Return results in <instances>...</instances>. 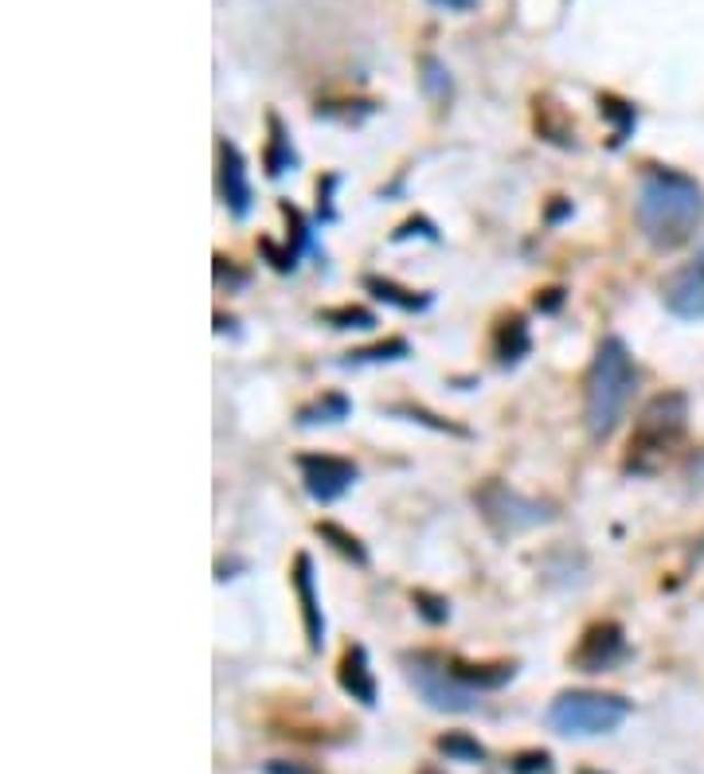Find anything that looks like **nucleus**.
Returning a JSON list of instances; mask_svg holds the SVG:
<instances>
[{"instance_id":"b1692460","label":"nucleus","mask_w":704,"mask_h":774,"mask_svg":"<svg viewBox=\"0 0 704 774\" xmlns=\"http://www.w3.org/2000/svg\"><path fill=\"white\" fill-rule=\"evenodd\" d=\"M552 771H556L552 751H544V748L517 751V755L509 759V774H552Z\"/></svg>"},{"instance_id":"9b49d317","label":"nucleus","mask_w":704,"mask_h":774,"mask_svg":"<svg viewBox=\"0 0 704 774\" xmlns=\"http://www.w3.org/2000/svg\"><path fill=\"white\" fill-rule=\"evenodd\" d=\"M290 583L298 591V603H302V626L305 641H310L313 653L325 650V615H322V598H317V583H313V560L305 552L294 556V571H290Z\"/></svg>"},{"instance_id":"ddd939ff","label":"nucleus","mask_w":704,"mask_h":774,"mask_svg":"<svg viewBox=\"0 0 704 774\" xmlns=\"http://www.w3.org/2000/svg\"><path fill=\"white\" fill-rule=\"evenodd\" d=\"M528 348H533V337H528V325H525V317H505L493 329V357H498V364L501 368H513V364H521V360L528 357Z\"/></svg>"},{"instance_id":"473e14b6","label":"nucleus","mask_w":704,"mask_h":774,"mask_svg":"<svg viewBox=\"0 0 704 774\" xmlns=\"http://www.w3.org/2000/svg\"><path fill=\"white\" fill-rule=\"evenodd\" d=\"M580 774H603V771H591V766H588V771H580Z\"/></svg>"},{"instance_id":"7c9ffc66","label":"nucleus","mask_w":704,"mask_h":774,"mask_svg":"<svg viewBox=\"0 0 704 774\" xmlns=\"http://www.w3.org/2000/svg\"><path fill=\"white\" fill-rule=\"evenodd\" d=\"M435 9H446V12H470L478 0H431Z\"/></svg>"},{"instance_id":"aec40b11","label":"nucleus","mask_w":704,"mask_h":774,"mask_svg":"<svg viewBox=\"0 0 704 774\" xmlns=\"http://www.w3.org/2000/svg\"><path fill=\"white\" fill-rule=\"evenodd\" d=\"M313 532L322 536L325 543H329L333 552H340L345 560H353L357 568H368V548L360 543V536H353V532H345L340 525H333V520H317L313 525Z\"/></svg>"},{"instance_id":"39448f33","label":"nucleus","mask_w":704,"mask_h":774,"mask_svg":"<svg viewBox=\"0 0 704 774\" xmlns=\"http://www.w3.org/2000/svg\"><path fill=\"white\" fill-rule=\"evenodd\" d=\"M403 665V676H407V685L420 693V700L427 704V708H435V713H473L478 708V688L462 685L455 676V669H450V661L438 658V653H403L400 658Z\"/></svg>"},{"instance_id":"72a5a7b5","label":"nucleus","mask_w":704,"mask_h":774,"mask_svg":"<svg viewBox=\"0 0 704 774\" xmlns=\"http://www.w3.org/2000/svg\"><path fill=\"white\" fill-rule=\"evenodd\" d=\"M423 774H438V771H423Z\"/></svg>"},{"instance_id":"bb28decb","label":"nucleus","mask_w":704,"mask_h":774,"mask_svg":"<svg viewBox=\"0 0 704 774\" xmlns=\"http://www.w3.org/2000/svg\"><path fill=\"white\" fill-rule=\"evenodd\" d=\"M411 235H423V239L438 243V232H435V223H431V220H407L400 232L392 235V243H403V239H411Z\"/></svg>"},{"instance_id":"6e6552de","label":"nucleus","mask_w":704,"mask_h":774,"mask_svg":"<svg viewBox=\"0 0 704 774\" xmlns=\"http://www.w3.org/2000/svg\"><path fill=\"white\" fill-rule=\"evenodd\" d=\"M630 658V646H626V630L618 622H591L583 630L580 646L568 653V665L580 669V673H611L618 661Z\"/></svg>"},{"instance_id":"423d86ee","label":"nucleus","mask_w":704,"mask_h":774,"mask_svg":"<svg viewBox=\"0 0 704 774\" xmlns=\"http://www.w3.org/2000/svg\"><path fill=\"white\" fill-rule=\"evenodd\" d=\"M473 505L482 508L485 525L498 536H521L556 520V508L548 501L525 497V493L509 490L505 481H485L482 490H473Z\"/></svg>"},{"instance_id":"2eb2a0df","label":"nucleus","mask_w":704,"mask_h":774,"mask_svg":"<svg viewBox=\"0 0 704 774\" xmlns=\"http://www.w3.org/2000/svg\"><path fill=\"white\" fill-rule=\"evenodd\" d=\"M446 661H450V669H455L458 681L470 685V688H478V693L501 688V685H509V681L517 676V665H513V661H498V665H470V661H462V658H446Z\"/></svg>"},{"instance_id":"1a4fd4ad","label":"nucleus","mask_w":704,"mask_h":774,"mask_svg":"<svg viewBox=\"0 0 704 774\" xmlns=\"http://www.w3.org/2000/svg\"><path fill=\"white\" fill-rule=\"evenodd\" d=\"M661 302L673 317L681 321H704V250L689 267L673 270L661 282Z\"/></svg>"},{"instance_id":"5701e85b","label":"nucleus","mask_w":704,"mask_h":774,"mask_svg":"<svg viewBox=\"0 0 704 774\" xmlns=\"http://www.w3.org/2000/svg\"><path fill=\"white\" fill-rule=\"evenodd\" d=\"M388 415H403V418H411V423H423V427H431V430H443V435L470 438V430L466 427H455V423H446V418L431 415V411L415 407V403H395V407H388Z\"/></svg>"},{"instance_id":"cd10ccee","label":"nucleus","mask_w":704,"mask_h":774,"mask_svg":"<svg viewBox=\"0 0 704 774\" xmlns=\"http://www.w3.org/2000/svg\"><path fill=\"white\" fill-rule=\"evenodd\" d=\"M337 184H340L337 172H329V177L317 180V200H322L317 207H322V220H325V223H329L333 215H337V212H333V188H337Z\"/></svg>"},{"instance_id":"a878e982","label":"nucleus","mask_w":704,"mask_h":774,"mask_svg":"<svg viewBox=\"0 0 704 774\" xmlns=\"http://www.w3.org/2000/svg\"><path fill=\"white\" fill-rule=\"evenodd\" d=\"M411 603H415V610H420L423 622H431V626H443L446 618H450V603H446L443 595H431V591H415V595H411Z\"/></svg>"},{"instance_id":"0eeeda50","label":"nucleus","mask_w":704,"mask_h":774,"mask_svg":"<svg viewBox=\"0 0 704 774\" xmlns=\"http://www.w3.org/2000/svg\"><path fill=\"white\" fill-rule=\"evenodd\" d=\"M298 470H302V485L317 505H333L357 485L360 470L353 458L340 455H298Z\"/></svg>"},{"instance_id":"393cba45","label":"nucleus","mask_w":704,"mask_h":774,"mask_svg":"<svg viewBox=\"0 0 704 774\" xmlns=\"http://www.w3.org/2000/svg\"><path fill=\"white\" fill-rule=\"evenodd\" d=\"M423 90H427L435 102H446L450 99V71H446L438 59H423Z\"/></svg>"},{"instance_id":"4468645a","label":"nucleus","mask_w":704,"mask_h":774,"mask_svg":"<svg viewBox=\"0 0 704 774\" xmlns=\"http://www.w3.org/2000/svg\"><path fill=\"white\" fill-rule=\"evenodd\" d=\"M267 125H270V142H267V157H262V165H267V177L278 180V177H286V172L298 169V149H294V142H290V130L282 125V117L267 114Z\"/></svg>"},{"instance_id":"2f4dec72","label":"nucleus","mask_w":704,"mask_h":774,"mask_svg":"<svg viewBox=\"0 0 704 774\" xmlns=\"http://www.w3.org/2000/svg\"><path fill=\"white\" fill-rule=\"evenodd\" d=\"M568 212H571V200H563V204H556L552 212H548V223H556L560 215H568Z\"/></svg>"},{"instance_id":"f257e3e1","label":"nucleus","mask_w":704,"mask_h":774,"mask_svg":"<svg viewBox=\"0 0 704 774\" xmlns=\"http://www.w3.org/2000/svg\"><path fill=\"white\" fill-rule=\"evenodd\" d=\"M634 220L653 250L685 247L704 223V188L689 172L646 169L634 200Z\"/></svg>"},{"instance_id":"412c9836","label":"nucleus","mask_w":704,"mask_h":774,"mask_svg":"<svg viewBox=\"0 0 704 774\" xmlns=\"http://www.w3.org/2000/svg\"><path fill=\"white\" fill-rule=\"evenodd\" d=\"M438 755H446L450 763H485V748L470 731H446V736L435 739Z\"/></svg>"},{"instance_id":"f3484780","label":"nucleus","mask_w":704,"mask_h":774,"mask_svg":"<svg viewBox=\"0 0 704 774\" xmlns=\"http://www.w3.org/2000/svg\"><path fill=\"white\" fill-rule=\"evenodd\" d=\"M400 360H411V345L403 337H392V340H380V345L353 348V352H345L337 364L360 368V364H400Z\"/></svg>"},{"instance_id":"c756f323","label":"nucleus","mask_w":704,"mask_h":774,"mask_svg":"<svg viewBox=\"0 0 704 774\" xmlns=\"http://www.w3.org/2000/svg\"><path fill=\"white\" fill-rule=\"evenodd\" d=\"M563 305V290H544V294H536V310L540 313H556Z\"/></svg>"},{"instance_id":"4be33fe9","label":"nucleus","mask_w":704,"mask_h":774,"mask_svg":"<svg viewBox=\"0 0 704 774\" xmlns=\"http://www.w3.org/2000/svg\"><path fill=\"white\" fill-rule=\"evenodd\" d=\"M317 321L322 325H329V329H376V313L365 310V305H337V310H322L317 313Z\"/></svg>"},{"instance_id":"9d476101","label":"nucleus","mask_w":704,"mask_h":774,"mask_svg":"<svg viewBox=\"0 0 704 774\" xmlns=\"http://www.w3.org/2000/svg\"><path fill=\"white\" fill-rule=\"evenodd\" d=\"M215 153H220V197L227 204V212L235 220H247L250 207H255V192H250V180H247V160H243L239 145L220 137L215 142Z\"/></svg>"},{"instance_id":"20e7f679","label":"nucleus","mask_w":704,"mask_h":774,"mask_svg":"<svg viewBox=\"0 0 704 774\" xmlns=\"http://www.w3.org/2000/svg\"><path fill=\"white\" fill-rule=\"evenodd\" d=\"M634 713V700L618 693H595V688H568L560 693L548 713H544V723L556 731V736H576V739H591V736H611L618 731Z\"/></svg>"},{"instance_id":"dca6fc26","label":"nucleus","mask_w":704,"mask_h":774,"mask_svg":"<svg viewBox=\"0 0 704 774\" xmlns=\"http://www.w3.org/2000/svg\"><path fill=\"white\" fill-rule=\"evenodd\" d=\"M365 290L376 298V302L392 305V310H403V313H423V310H431V302H435L431 294H415V290H403L400 282H392V278H380V274H368V278H365Z\"/></svg>"},{"instance_id":"c85d7f7f","label":"nucleus","mask_w":704,"mask_h":774,"mask_svg":"<svg viewBox=\"0 0 704 774\" xmlns=\"http://www.w3.org/2000/svg\"><path fill=\"white\" fill-rule=\"evenodd\" d=\"M267 774H317L313 766H305V763H290V759H270L267 766H262Z\"/></svg>"},{"instance_id":"f8f14e48","label":"nucleus","mask_w":704,"mask_h":774,"mask_svg":"<svg viewBox=\"0 0 704 774\" xmlns=\"http://www.w3.org/2000/svg\"><path fill=\"white\" fill-rule=\"evenodd\" d=\"M337 685L345 688L360 708H376L380 700V688H376V673H372V661H368V650L360 641H353L345 653H340V665H337Z\"/></svg>"},{"instance_id":"7ed1b4c3","label":"nucleus","mask_w":704,"mask_h":774,"mask_svg":"<svg viewBox=\"0 0 704 774\" xmlns=\"http://www.w3.org/2000/svg\"><path fill=\"white\" fill-rule=\"evenodd\" d=\"M689 427V400L685 392H661L642 407L634 423L630 446H626V473L650 478L673 458Z\"/></svg>"},{"instance_id":"6ab92c4d","label":"nucleus","mask_w":704,"mask_h":774,"mask_svg":"<svg viewBox=\"0 0 704 774\" xmlns=\"http://www.w3.org/2000/svg\"><path fill=\"white\" fill-rule=\"evenodd\" d=\"M599 114L611 122V149H618L634 134V125H638V110L630 102L615 99V94H599Z\"/></svg>"},{"instance_id":"a211bd4d","label":"nucleus","mask_w":704,"mask_h":774,"mask_svg":"<svg viewBox=\"0 0 704 774\" xmlns=\"http://www.w3.org/2000/svg\"><path fill=\"white\" fill-rule=\"evenodd\" d=\"M348 411H353V400H348V395L325 392L322 400L305 403V407L298 411V427H329V423L348 418Z\"/></svg>"},{"instance_id":"f03ea898","label":"nucleus","mask_w":704,"mask_h":774,"mask_svg":"<svg viewBox=\"0 0 704 774\" xmlns=\"http://www.w3.org/2000/svg\"><path fill=\"white\" fill-rule=\"evenodd\" d=\"M638 388V364L623 337H603L595 348V360L583 380V423L595 442L611 438L626 418V407Z\"/></svg>"}]
</instances>
